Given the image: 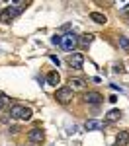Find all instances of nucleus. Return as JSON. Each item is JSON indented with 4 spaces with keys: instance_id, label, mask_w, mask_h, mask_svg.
<instances>
[{
    "instance_id": "f257e3e1",
    "label": "nucleus",
    "mask_w": 129,
    "mask_h": 146,
    "mask_svg": "<svg viewBox=\"0 0 129 146\" xmlns=\"http://www.w3.org/2000/svg\"><path fill=\"white\" fill-rule=\"evenodd\" d=\"M27 6V2H12V4H8L4 10H0V20L2 22H10V20H14L16 16H20L22 14V10Z\"/></svg>"
},
{
    "instance_id": "f03ea898",
    "label": "nucleus",
    "mask_w": 129,
    "mask_h": 146,
    "mask_svg": "<svg viewBox=\"0 0 129 146\" xmlns=\"http://www.w3.org/2000/svg\"><path fill=\"white\" fill-rule=\"evenodd\" d=\"M31 107H27V105H12L10 109V117L12 119H20V121H29L31 119Z\"/></svg>"
},
{
    "instance_id": "7ed1b4c3",
    "label": "nucleus",
    "mask_w": 129,
    "mask_h": 146,
    "mask_svg": "<svg viewBox=\"0 0 129 146\" xmlns=\"http://www.w3.org/2000/svg\"><path fill=\"white\" fill-rule=\"evenodd\" d=\"M80 45V37L78 35H74V33H67V35H63L61 37V49L63 51H69V53H72L76 47Z\"/></svg>"
},
{
    "instance_id": "20e7f679",
    "label": "nucleus",
    "mask_w": 129,
    "mask_h": 146,
    "mask_svg": "<svg viewBox=\"0 0 129 146\" xmlns=\"http://www.w3.org/2000/svg\"><path fill=\"white\" fill-rule=\"evenodd\" d=\"M55 98H57V101L61 103V105H69L70 101H72V98H74V90H70L69 86L57 88V92H55Z\"/></svg>"
},
{
    "instance_id": "39448f33",
    "label": "nucleus",
    "mask_w": 129,
    "mask_h": 146,
    "mask_svg": "<svg viewBox=\"0 0 129 146\" xmlns=\"http://www.w3.org/2000/svg\"><path fill=\"white\" fill-rule=\"evenodd\" d=\"M67 64H69L72 70H80L84 66V55L82 53H72L69 56V60H67Z\"/></svg>"
},
{
    "instance_id": "423d86ee",
    "label": "nucleus",
    "mask_w": 129,
    "mask_h": 146,
    "mask_svg": "<svg viewBox=\"0 0 129 146\" xmlns=\"http://www.w3.org/2000/svg\"><path fill=\"white\" fill-rule=\"evenodd\" d=\"M27 140H29L31 144H41V142L45 140V133H43L41 129H31V131L27 133Z\"/></svg>"
},
{
    "instance_id": "0eeeda50",
    "label": "nucleus",
    "mask_w": 129,
    "mask_h": 146,
    "mask_svg": "<svg viewBox=\"0 0 129 146\" xmlns=\"http://www.w3.org/2000/svg\"><path fill=\"white\" fill-rule=\"evenodd\" d=\"M82 100H84V103H88V105H100V103L104 101V98H102L98 92H86Z\"/></svg>"
},
{
    "instance_id": "6e6552de",
    "label": "nucleus",
    "mask_w": 129,
    "mask_h": 146,
    "mask_svg": "<svg viewBox=\"0 0 129 146\" xmlns=\"http://www.w3.org/2000/svg\"><path fill=\"white\" fill-rule=\"evenodd\" d=\"M129 144V131H119L116 135V146H127Z\"/></svg>"
},
{
    "instance_id": "1a4fd4ad",
    "label": "nucleus",
    "mask_w": 129,
    "mask_h": 146,
    "mask_svg": "<svg viewBox=\"0 0 129 146\" xmlns=\"http://www.w3.org/2000/svg\"><path fill=\"white\" fill-rule=\"evenodd\" d=\"M84 129L86 131H102L104 129V121H96V119H90L84 123Z\"/></svg>"
},
{
    "instance_id": "9d476101",
    "label": "nucleus",
    "mask_w": 129,
    "mask_h": 146,
    "mask_svg": "<svg viewBox=\"0 0 129 146\" xmlns=\"http://www.w3.org/2000/svg\"><path fill=\"white\" fill-rule=\"evenodd\" d=\"M108 123H116V121H119L121 119V111L119 109H110V111L106 113V117H104Z\"/></svg>"
},
{
    "instance_id": "9b49d317",
    "label": "nucleus",
    "mask_w": 129,
    "mask_h": 146,
    "mask_svg": "<svg viewBox=\"0 0 129 146\" xmlns=\"http://www.w3.org/2000/svg\"><path fill=\"white\" fill-rule=\"evenodd\" d=\"M69 88H70V90H86V82L80 80V78H70Z\"/></svg>"
},
{
    "instance_id": "f8f14e48",
    "label": "nucleus",
    "mask_w": 129,
    "mask_h": 146,
    "mask_svg": "<svg viewBox=\"0 0 129 146\" xmlns=\"http://www.w3.org/2000/svg\"><path fill=\"white\" fill-rule=\"evenodd\" d=\"M47 82H49L51 86H55V88H57L59 82H61V74H59L57 70H53V72H47Z\"/></svg>"
},
{
    "instance_id": "ddd939ff",
    "label": "nucleus",
    "mask_w": 129,
    "mask_h": 146,
    "mask_svg": "<svg viewBox=\"0 0 129 146\" xmlns=\"http://www.w3.org/2000/svg\"><path fill=\"white\" fill-rule=\"evenodd\" d=\"M90 18H92L96 23H100V25H104V23L108 22V18H106L102 12H90Z\"/></svg>"
},
{
    "instance_id": "4468645a",
    "label": "nucleus",
    "mask_w": 129,
    "mask_h": 146,
    "mask_svg": "<svg viewBox=\"0 0 129 146\" xmlns=\"http://www.w3.org/2000/svg\"><path fill=\"white\" fill-rule=\"evenodd\" d=\"M92 41H94V35H92V33H84V35L80 37V45H84V47H88Z\"/></svg>"
},
{
    "instance_id": "2eb2a0df",
    "label": "nucleus",
    "mask_w": 129,
    "mask_h": 146,
    "mask_svg": "<svg viewBox=\"0 0 129 146\" xmlns=\"http://www.w3.org/2000/svg\"><path fill=\"white\" fill-rule=\"evenodd\" d=\"M117 43H119V47H121L123 51H129V39L125 35H119V41H117Z\"/></svg>"
},
{
    "instance_id": "dca6fc26",
    "label": "nucleus",
    "mask_w": 129,
    "mask_h": 146,
    "mask_svg": "<svg viewBox=\"0 0 129 146\" xmlns=\"http://www.w3.org/2000/svg\"><path fill=\"white\" fill-rule=\"evenodd\" d=\"M6 105H10V98H8L6 94H2V96H0V111H2Z\"/></svg>"
},
{
    "instance_id": "f3484780",
    "label": "nucleus",
    "mask_w": 129,
    "mask_h": 146,
    "mask_svg": "<svg viewBox=\"0 0 129 146\" xmlns=\"http://www.w3.org/2000/svg\"><path fill=\"white\" fill-rule=\"evenodd\" d=\"M51 43H53V45H61V37H59V35H53V37H51Z\"/></svg>"
},
{
    "instance_id": "a211bd4d",
    "label": "nucleus",
    "mask_w": 129,
    "mask_h": 146,
    "mask_svg": "<svg viewBox=\"0 0 129 146\" xmlns=\"http://www.w3.org/2000/svg\"><path fill=\"white\" fill-rule=\"evenodd\" d=\"M49 58H51V60H53V62H55L57 66H59V64H61V60H59V56H55V55H53V56H49Z\"/></svg>"
},
{
    "instance_id": "6ab92c4d",
    "label": "nucleus",
    "mask_w": 129,
    "mask_h": 146,
    "mask_svg": "<svg viewBox=\"0 0 129 146\" xmlns=\"http://www.w3.org/2000/svg\"><path fill=\"white\" fill-rule=\"evenodd\" d=\"M125 14H129V4H127V10H125Z\"/></svg>"
}]
</instances>
